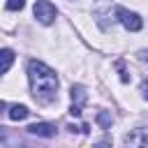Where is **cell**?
Instances as JSON below:
<instances>
[{
	"label": "cell",
	"mask_w": 148,
	"mask_h": 148,
	"mask_svg": "<svg viewBox=\"0 0 148 148\" xmlns=\"http://www.w3.org/2000/svg\"><path fill=\"white\" fill-rule=\"evenodd\" d=\"M28 81H30V92L39 104H49L56 99L58 76L49 65H44L42 60H30L28 62Z\"/></svg>",
	"instance_id": "cell-1"
},
{
	"label": "cell",
	"mask_w": 148,
	"mask_h": 148,
	"mask_svg": "<svg viewBox=\"0 0 148 148\" xmlns=\"http://www.w3.org/2000/svg\"><path fill=\"white\" fill-rule=\"evenodd\" d=\"M35 18L42 23V25H51L53 21H56V16H58V12H56V7L49 2V0H37L35 2Z\"/></svg>",
	"instance_id": "cell-2"
},
{
	"label": "cell",
	"mask_w": 148,
	"mask_h": 148,
	"mask_svg": "<svg viewBox=\"0 0 148 148\" xmlns=\"http://www.w3.org/2000/svg\"><path fill=\"white\" fill-rule=\"evenodd\" d=\"M116 16H118V21H120L127 30H132V32H136V30L143 28V18H141L136 12H130V9H125V7H116Z\"/></svg>",
	"instance_id": "cell-3"
},
{
	"label": "cell",
	"mask_w": 148,
	"mask_h": 148,
	"mask_svg": "<svg viewBox=\"0 0 148 148\" xmlns=\"http://www.w3.org/2000/svg\"><path fill=\"white\" fill-rule=\"evenodd\" d=\"M125 148H148V134L143 130H134L125 136Z\"/></svg>",
	"instance_id": "cell-4"
},
{
	"label": "cell",
	"mask_w": 148,
	"mask_h": 148,
	"mask_svg": "<svg viewBox=\"0 0 148 148\" xmlns=\"http://www.w3.org/2000/svg\"><path fill=\"white\" fill-rule=\"evenodd\" d=\"M28 132H30L32 136H44V139L56 136V127H53L51 123H35V125L28 127Z\"/></svg>",
	"instance_id": "cell-5"
},
{
	"label": "cell",
	"mask_w": 148,
	"mask_h": 148,
	"mask_svg": "<svg viewBox=\"0 0 148 148\" xmlns=\"http://www.w3.org/2000/svg\"><path fill=\"white\" fill-rule=\"evenodd\" d=\"M14 62V51L12 49H2L0 51V74H5Z\"/></svg>",
	"instance_id": "cell-6"
},
{
	"label": "cell",
	"mask_w": 148,
	"mask_h": 148,
	"mask_svg": "<svg viewBox=\"0 0 148 148\" xmlns=\"http://www.w3.org/2000/svg\"><path fill=\"white\" fill-rule=\"evenodd\" d=\"M30 116V111H28V106H23V104H14L12 109H9V118L12 120H25Z\"/></svg>",
	"instance_id": "cell-7"
},
{
	"label": "cell",
	"mask_w": 148,
	"mask_h": 148,
	"mask_svg": "<svg viewBox=\"0 0 148 148\" xmlns=\"http://www.w3.org/2000/svg\"><path fill=\"white\" fill-rule=\"evenodd\" d=\"M69 92H72V104L76 102V106H81V104L88 99V95H86V88H83V86H72V90H69Z\"/></svg>",
	"instance_id": "cell-8"
},
{
	"label": "cell",
	"mask_w": 148,
	"mask_h": 148,
	"mask_svg": "<svg viewBox=\"0 0 148 148\" xmlns=\"http://www.w3.org/2000/svg\"><path fill=\"white\" fill-rule=\"evenodd\" d=\"M97 123H99L102 127H111V116H109L106 111H99V113H97Z\"/></svg>",
	"instance_id": "cell-9"
},
{
	"label": "cell",
	"mask_w": 148,
	"mask_h": 148,
	"mask_svg": "<svg viewBox=\"0 0 148 148\" xmlns=\"http://www.w3.org/2000/svg\"><path fill=\"white\" fill-rule=\"evenodd\" d=\"M25 0H7V9L9 12H16V9H23Z\"/></svg>",
	"instance_id": "cell-10"
},
{
	"label": "cell",
	"mask_w": 148,
	"mask_h": 148,
	"mask_svg": "<svg viewBox=\"0 0 148 148\" xmlns=\"http://www.w3.org/2000/svg\"><path fill=\"white\" fill-rule=\"evenodd\" d=\"M136 58H139L141 62H148V49H143V51H139V53H136Z\"/></svg>",
	"instance_id": "cell-11"
},
{
	"label": "cell",
	"mask_w": 148,
	"mask_h": 148,
	"mask_svg": "<svg viewBox=\"0 0 148 148\" xmlns=\"http://www.w3.org/2000/svg\"><path fill=\"white\" fill-rule=\"evenodd\" d=\"M69 113L79 118V116H81V106H76V104H72V106H69Z\"/></svg>",
	"instance_id": "cell-12"
},
{
	"label": "cell",
	"mask_w": 148,
	"mask_h": 148,
	"mask_svg": "<svg viewBox=\"0 0 148 148\" xmlns=\"http://www.w3.org/2000/svg\"><path fill=\"white\" fill-rule=\"evenodd\" d=\"M141 95L148 99V81H143V83H141Z\"/></svg>",
	"instance_id": "cell-13"
},
{
	"label": "cell",
	"mask_w": 148,
	"mask_h": 148,
	"mask_svg": "<svg viewBox=\"0 0 148 148\" xmlns=\"http://www.w3.org/2000/svg\"><path fill=\"white\" fill-rule=\"evenodd\" d=\"M2 109H5V102H0V111H2Z\"/></svg>",
	"instance_id": "cell-14"
},
{
	"label": "cell",
	"mask_w": 148,
	"mask_h": 148,
	"mask_svg": "<svg viewBox=\"0 0 148 148\" xmlns=\"http://www.w3.org/2000/svg\"><path fill=\"white\" fill-rule=\"evenodd\" d=\"M2 136H5V132H2V127H0V139H2Z\"/></svg>",
	"instance_id": "cell-15"
}]
</instances>
